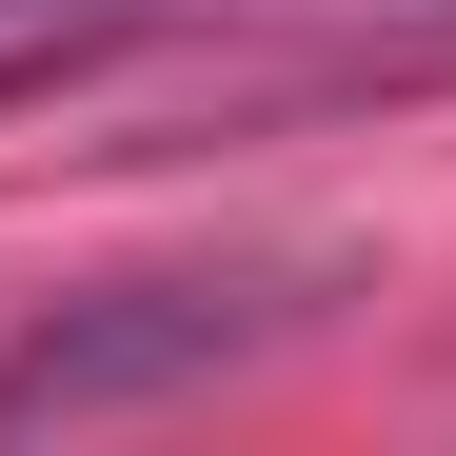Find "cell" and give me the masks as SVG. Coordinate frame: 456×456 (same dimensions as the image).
<instances>
[{
    "instance_id": "6da1fadb",
    "label": "cell",
    "mask_w": 456,
    "mask_h": 456,
    "mask_svg": "<svg viewBox=\"0 0 456 456\" xmlns=\"http://www.w3.org/2000/svg\"><path fill=\"white\" fill-rule=\"evenodd\" d=\"M318 318V278H119V297H40L0 338V436L40 417H139V397H199V377L278 357Z\"/></svg>"
},
{
    "instance_id": "7a4b0ae2",
    "label": "cell",
    "mask_w": 456,
    "mask_h": 456,
    "mask_svg": "<svg viewBox=\"0 0 456 456\" xmlns=\"http://www.w3.org/2000/svg\"><path fill=\"white\" fill-rule=\"evenodd\" d=\"M357 80H456V0H436V20H397V40L357 60Z\"/></svg>"
}]
</instances>
